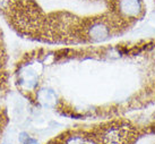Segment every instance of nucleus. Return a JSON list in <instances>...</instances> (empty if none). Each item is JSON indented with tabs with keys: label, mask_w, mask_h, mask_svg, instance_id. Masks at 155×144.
Listing matches in <instances>:
<instances>
[{
	"label": "nucleus",
	"mask_w": 155,
	"mask_h": 144,
	"mask_svg": "<svg viewBox=\"0 0 155 144\" xmlns=\"http://www.w3.org/2000/svg\"><path fill=\"white\" fill-rule=\"evenodd\" d=\"M119 13L127 18H137L143 13L140 0H118Z\"/></svg>",
	"instance_id": "nucleus-1"
},
{
	"label": "nucleus",
	"mask_w": 155,
	"mask_h": 144,
	"mask_svg": "<svg viewBox=\"0 0 155 144\" xmlns=\"http://www.w3.org/2000/svg\"><path fill=\"white\" fill-rule=\"evenodd\" d=\"M88 38L93 42H103L110 38V27L103 22H95L88 27Z\"/></svg>",
	"instance_id": "nucleus-2"
},
{
	"label": "nucleus",
	"mask_w": 155,
	"mask_h": 144,
	"mask_svg": "<svg viewBox=\"0 0 155 144\" xmlns=\"http://www.w3.org/2000/svg\"><path fill=\"white\" fill-rule=\"evenodd\" d=\"M21 142L23 144H38L36 141L31 139L30 136H27L26 134H22V136H21Z\"/></svg>",
	"instance_id": "nucleus-3"
}]
</instances>
